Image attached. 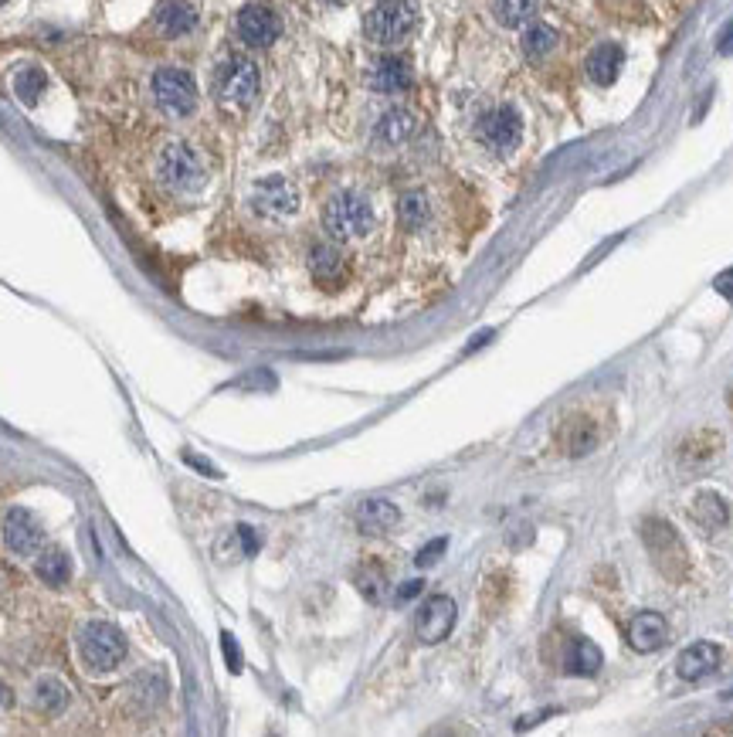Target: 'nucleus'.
Returning <instances> with one entry per match:
<instances>
[{
	"label": "nucleus",
	"mask_w": 733,
	"mask_h": 737,
	"mask_svg": "<svg viewBox=\"0 0 733 737\" xmlns=\"http://www.w3.org/2000/svg\"><path fill=\"white\" fill-rule=\"evenodd\" d=\"M418 28L415 0H374L364 14V34L377 48H398Z\"/></svg>",
	"instance_id": "obj_1"
},
{
	"label": "nucleus",
	"mask_w": 733,
	"mask_h": 737,
	"mask_svg": "<svg viewBox=\"0 0 733 737\" xmlns=\"http://www.w3.org/2000/svg\"><path fill=\"white\" fill-rule=\"evenodd\" d=\"M377 225L374 204L367 201L360 191H340L326 201L323 208V228L333 242H357L367 238Z\"/></svg>",
	"instance_id": "obj_2"
},
{
	"label": "nucleus",
	"mask_w": 733,
	"mask_h": 737,
	"mask_svg": "<svg viewBox=\"0 0 733 737\" xmlns=\"http://www.w3.org/2000/svg\"><path fill=\"white\" fill-rule=\"evenodd\" d=\"M258 89H262V75H258V65L252 58L228 55L214 68V99L231 113H245L258 99Z\"/></svg>",
	"instance_id": "obj_3"
},
{
	"label": "nucleus",
	"mask_w": 733,
	"mask_h": 737,
	"mask_svg": "<svg viewBox=\"0 0 733 737\" xmlns=\"http://www.w3.org/2000/svg\"><path fill=\"white\" fill-rule=\"evenodd\" d=\"M75 646H79L82 666L89 673H112L126 663V636L112 622H85L75 636Z\"/></svg>",
	"instance_id": "obj_4"
},
{
	"label": "nucleus",
	"mask_w": 733,
	"mask_h": 737,
	"mask_svg": "<svg viewBox=\"0 0 733 737\" xmlns=\"http://www.w3.org/2000/svg\"><path fill=\"white\" fill-rule=\"evenodd\" d=\"M157 177L163 187H170V191H177V194H197L208 184V167H204V160L197 157V150L191 143L174 140L160 150Z\"/></svg>",
	"instance_id": "obj_5"
},
{
	"label": "nucleus",
	"mask_w": 733,
	"mask_h": 737,
	"mask_svg": "<svg viewBox=\"0 0 733 737\" xmlns=\"http://www.w3.org/2000/svg\"><path fill=\"white\" fill-rule=\"evenodd\" d=\"M150 96H153V102H157L160 113L184 119L197 109V82L187 68L167 65V68H157V72H153Z\"/></svg>",
	"instance_id": "obj_6"
},
{
	"label": "nucleus",
	"mask_w": 733,
	"mask_h": 737,
	"mask_svg": "<svg viewBox=\"0 0 733 737\" xmlns=\"http://www.w3.org/2000/svg\"><path fill=\"white\" fill-rule=\"evenodd\" d=\"M476 136H479V143L489 153L506 157V153H513L516 147H520L523 119H520V113H516L513 106H493V109H486V113L479 116Z\"/></svg>",
	"instance_id": "obj_7"
},
{
	"label": "nucleus",
	"mask_w": 733,
	"mask_h": 737,
	"mask_svg": "<svg viewBox=\"0 0 733 737\" xmlns=\"http://www.w3.org/2000/svg\"><path fill=\"white\" fill-rule=\"evenodd\" d=\"M642 537H645V547H649L652 561L659 564V571L666 574V578H683L686 574V547H683V541H679L676 530H672L666 520L649 517L642 524Z\"/></svg>",
	"instance_id": "obj_8"
},
{
	"label": "nucleus",
	"mask_w": 733,
	"mask_h": 737,
	"mask_svg": "<svg viewBox=\"0 0 733 737\" xmlns=\"http://www.w3.org/2000/svg\"><path fill=\"white\" fill-rule=\"evenodd\" d=\"M0 541H4L7 554L14 557H34L45 544V527L34 517L31 510L24 507H11L0 520Z\"/></svg>",
	"instance_id": "obj_9"
},
{
	"label": "nucleus",
	"mask_w": 733,
	"mask_h": 737,
	"mask_svg": "<svg viewBox=\"0 0 733 737\" xmlns=\"http://www.w3.org/2000/svg\"><path fill=\"white\" fill-rule=\"evenodd\" d=\"M252 211L262 214V218H272V221H282V218H292V214L299 211V191L296 184L286 181V177L272 174V177H262L255 187H252Z\"/></svg>",
	"instance_id": "obj_10"
},
{
	"label": "nucleus",
	"mask_w": 733,
	"mask_h": 737,
	"mask_svg": "<svg viewBox=\"0 0 733 737\" xmlns=\"http://www.w3.org/2000/svg\"><path fill=\"white\" fill-rule=\"evenodd\" d=\"M235 34L245 48H269L282 34V17L269 4H248L235 17Z\"/></svg>",
	"instance_id": "obj_11"
},
{
	"label": "nucleus",
	"mask_w": 733,
	"mask_h": 737,
	"mask_svg": "<svg viewBox=\"0 0 733 737\" xmlns=\"http://www.w3.org/2000/svg\"><path fill=\"white\" fill-rule=\"evenodd\" d=\"M455 619H459V608H455L452 598L431 595L415 615V636L425 642V646H435V642L448 639V632L455 629Z\"/></svg>",
	"instance_id": "obj_12"
},
{
	"label": "nucleus",
	"mask_w": 733,
	"mask_h": 737,
	"mask_svg": "<svg viewBox=\"0 0 733 737\" xmlns=\"http://www.w3.org/2000/svg\"><path fill=\"white\" fill-rule=\"evenodd\" d=\"M415 133H418V119H415L411 109H404V106L384 109V113L377 116V123H374V143H377V147H384V150L404 147V143H411V136H415Z\"/></svg>",
	"instance_id": "obj_13"
},
{
	"label": "nucleus",
	"mask_w": 733,
	"mask_h": 737,
	"mask_svg": "<svg viewBox=\"0 0 733 737\" xmlns=\"http://www.w3.org/2000/svg\"><path fill=\"white\" fill-rule=\"evenodd\" d=\"M367 82H370V89H374V92H384V96H401V92L411 89L415 72H411V65L404 62L401 55H384V58H377V62L370 65Z\"/></svg>",
	"instance_id": "obj_14"
},
{
	"label": "nucleus",
	"mask_w": 733,
	"mask_h": 737,
	"mask_svg": "<svg viewBox=\"0 0 733 737\" xmlns=\"http://www.w3.org/2000/svg\"><path fill=\"white\" fill-rule=\"evenodd\" d=\"M153 28H157L160 38H184L197 28V7L191 0H163L153 14Z\"/></svg>",
	"instance_id": "obj_15"
},
{
	"label": "nucleus",
	"mask_w": 733,
	"mask_h": 737,
	"mask_svg": "<svg viewBox=\"0 0 733 737\" xmlns=\"http://www.w3.org/2000/svg\"><path fill=\"white\" fill-rule=\"evenodd\" d=\"M669 639V625L659 612H638L632 622H628V646L635 653H655L662 649Z\"/></svg>",
	"instance_id": "obj_16"
},
{
	"label": "nucleus",
	"mask_w": 733,
	"mask_h": 737,
	"mask_svg": "<svg viewBox=\"0 0 733 737\" xmlns=\"http://www.w3.org/2000/svg\"><path fill=\"white\" fill-rule=\"evenodd\" d=\"M717 666H720V646H713V642H693V646L683 649V656H679L676 673L683 676V680L696 683V680H703V676H710Z\"/></svg>",
	"instance_id": "obj_17"
},
{
	"label": "nucleus",
	"mask_w": 733,
	"mask_h": 737,
	"mask_svg": "<svg viewBox=\"0 0 733 737\" xmlns=\"http://www.w3.org/2000/svg\"><path fill=\"white\" fill-rule=\"evenodd\" d=\"M622 65H625L622 45H615V41H601V45L588 55V65L584 68H588V79L594 85H611L618 79V72H622Z\"/></svg>",
	"instance_id": "obj_18"
},
{
	"label": "nucleus",
	"mask_w": 733,
	"mask_h": 737,
	"mask_svg": "<svg viewBox=\"0 0 733 737\" xmlns=\"http://www.w3.org/2000/svg\"><path fill=\"white\" fill-rule=\"evenodd\" d=\"M401 520V510L391 500H364L357 507V527L364 534H387Z\"/></svg>",
	"instance_id": "obj_19"
},
{
	"label": "nucleus",
	"mask_w": 733,
	"mask_h": 737,
	"mask_svg": "<svg viewBox=\"0 0 733 737\" xmlns=\"http://www.w3.org/2000/svg\"><path fill=\"white\" fill-rule=\"evenodd\" d=\"M598 425L591 422V418H571V422L564 425V432H560V445H564L567 456H588V452L598 449Z\"/></svg>",
	"instance_id": "obj_20"
},
{
	"label": "nucleus",
	"mask_w": 733,
	"mask_h": 737,
	"mask_svg": "<svg viewBox=\"0 0 733 737\" xmlns=\"http://www.w3.org/2000/svg\"><path fill=\"white\" fill-rule=\"evenodd\" d=\"M34 574H38L45 585L62 588V585H68V578H72V561H68V554L58 551V547H45V551H38Z\"/></svg>",
	"instance_id": "obj_21"
},
{
	"label": "nucleus",
	"mask_w": 733,
	"mask_h": 737,
	"mask_svg": "<svg viewBox=\"0 0 733 737\" xmlns=\"http://www.w3.org/2000/svg\"><path fill=\"white\" fill-rule=\"evenodd\" d=\"M398 221L404 231H421L431 221V197L425 191H404L398 201Z\"/></svg>",
	"instance_id": "obj_22"
},
{
	"label": "nucleus",
	"mask_w": 733,
	"mask_h": 737,
	"mask_svg": "<svg viewBox=\"0 0 733 737\" xmlns=\"http://www.w3.org/2000/svg\"><path fill=\"white\" fill-rule=\"evenodd\" d=\"M557 45H560L557 28H550V24H526L523 55L530 58V62H547V58L557 51Z\"/></svg>",
	"instance_id": "obj_23"
},
{
	"label": "nucleus",
	"mask_w": 733,
	"mask_h": 737,
	"mask_svg": "<svg viewBox=\"0 0 733 737\" xmlns=\"http://www.w3.org/2000/svg\"><path fill=\"white\" fill-rule=\"evenodd\" d=\"M693 517L703 530H720L730 524V507L720 493H700L693 503Z\"/></svg>",
	"instance_id": "obj_24"
},
{
	"label": "nucleus",
	"mask_w": 733,
	"mask_h": 737,
	"mask_svg": "<svg viewBox=\"0 0 733 737\" xmlns=\"http://www.w3.org/2000/svg\"><path fill=\"white\" fill-rule=\"evenodd\" d=\"M540 0H489V11L503 28H526L537 14Z\"/></svg>",
	"instance_id": "obj_25"
},
{
	"label": "nucleus",
	"mask_w": 733,
	"mask_h": 737,
	"mask_svg": "<svg viewBox=\"0 0 733 737\" xmlns=\"http://www.w3.org/2000/svg\"><path fill=\"white\" fill-rule=\"evenodd\" d=\"M34 707H38L41 714H62L68 707V687L62 680H55V676H41V680L34 683Z\"/></svg>",
	"instance_id": "obj_26"
},
{
	"label": "nucleus",
	"mask_w": 733,
	"mask_h": 737,
	"mask_svg": "<svg viewBox=\"0 0 733 737\" xmlns=\"http://www.w3.org/2000/svg\"><path fill=\"white\" fill-rule=\"evenodd\" d=\"M309 272L319 279V282H330L343 272V255L340 248L323 242V245H313L309 248Z\"/></svg>",
	"instance_id": "obj_27"
},
{
	"label": "nucleus",
	"mask_w": 733,
	"mask_h": 737,
	"mask_svg": "<svg viewBox=\"0 0 733 737\" xmlns=\"http://www.w3.org/2000/svg\"><path fill=\"white\" fill-rule=\"evenodd\" d=\"M45 85H48V75L41 72L38 65H24L17 68L14 75V96L24 102V106H38V99L45 96Z\"/></svg>",
	"instance_id": "obj_28"
},
{
	"label": "nucleus",
	"mask_w": 733,
	"mask_h": 737,
	"mask_svg": "<svg viewBox=\"0 0 733 737\" xmlns=\"http://www.w3.org/2000/svg\"><path fill=\"white\" fill-rule=\"evenodd\" d=\"M601 670V649L594 646L591 639H581L574 642L571 656H567V673H577V676H591Z\"/></svg>",
	"instance_id": "obj_29"
},
{
	"label": "nucleus",
	"mask_w": 733,
	"mask_h": 737,
	"mask_svg": "<svg viewBox=\"0 0 733 737\" xmlns=\"http://www.w3.org/2000/svg\"><path fill=\"white\" fill-rule=\"evenodd\" d=\"M720 452V439L713 432H696L693 439L683 445V466H703Z\"/></svg>",
	"instance_id": "obj_30"
},
{
	"label": "nucleus",
	"mask_w": 733,
	"mask_h": 737,
	"mask_svg": "<svg viewBox=\"0 0 733 737\" xmlns=\"http://www.w3.org/2000/svg\"><path fill=\"white\" fill-rule=\"evenodd\" d=\"M357 588L360 595L367 598V602H381L384 591H387V574L384 568H377V564H367V568L357 571Z\"/></svg>",
	"instance_id": "obj_31"
},
{
	"label": "nucleus",
	"mask_w": 733,
	"mask_h": 737,
	"mask_svg": "<svg viewBox=\"0 0 733 737\" xmlns=\"http://www.w3.org/2000/svg\"><path fill=\"white\" fill-rule=\"evenodd\" d=\"M221 649H224V659H228V670L238 673L241 670V653H238V646H235V636H228V632H224V636H221Z\"/></svg>",
	"instance_id": "obj_32"
},
{
	"label": "nucleus",
	"mask_w": 733,
	"mask_h": 737,
	"mask_svg": "<svg viewBox=\"0 0 733 737\" xmlns=\"http://www.w3.org/2000/svg\"><path fill=\"white\" fill-rule=\"evenodd\" d=\"M445 547H448L445 541H431V544H425V547H421V551H418V564H421V568L435 564V561H438V554H442Z\"/></svg>",
	"instance_id": "obj_33"
},
{
	"label": "nucleus",
	"mask_w": 733,
	"mask_h": 737,
	"mask_svg": "<svg viewBox=\"0 0 733 737\" xmlns=\"http://www.w3.org/2000/svg\"><path fill=\"white\" fill-rule=\"evenodd\" d=\"M713 289H717V293H720L723 299H733V269L720 272V276L713 279Z\"/></svg>",
	"instance_id": "obj_34"
},
{
	"label": "nucleus",
	"mask_w": 733,
	"mask_h": 737,
	"mask_svg": "<svg viewBox=\"0 0 733 737\" xmlns=\"http://www.w3.org/2000/svg\"><path fill=\"white\" fill-rule=\"evenodd\" d=\"M717 48H720V55H730V51H733V21L727 24V31L720 34V45Z\"/></svg>",
	"instance_id": "obj_35"
},
{
	"label": "nucleus",
	"mask_w": 733,
	"mask_h": 737,
	"mask_svg": "<svg viewBox=\"0 0 733 737\" xmlns=\"http://www.w3.org/2000/svg\"><path fill=\"white\" fill-rule=\"evenodd\" d=\"M415 595H421V581H408V585L398 591V602H408V598H415Z\"/></svg>",
	"instance_id": "obj_36"
},
{
	"label": "nucleus",
	"mask_w": 733,
	"mask_h": 737,
	"mask_svg": "<svg viewBox=\"0 0 733 737\" xmlns=\"http://www.w3.org/2000/svg\"><path fill=\"white\" fill-rule=\"evenodd\" d=\"M7 704H11V690H7L4 683H0V710H4Z\"/></svg>",
	"instance_id": "obj_37"
},
{
	"label": "nucleus",
	"mask_w": 733,
	"mask_h": 737,
	"mask_svg": "<svg viewBox=\"0 0 733 737\" xmlns=\"http://www.w3.org/2000/svg\"><path fill=\"white\" fill-rule=\"evenodd\" d=\"M0 4H7V0H0Z\"/></svg>",
	"instance_id": "obj_38"
}]
</instances>
